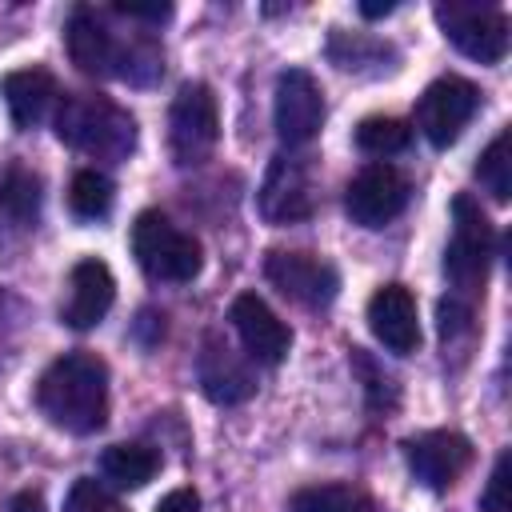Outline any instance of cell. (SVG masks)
Returning a JSON list of instances; mask_svg holds the SVG:
<instances>
[{"label":"cell","instance_id":"cell-1","mask_svg":"<svg viewBox=\"0 0 512 512\" xmlns=\"http://www.w3.org/2000/svg\"><path fill=\"white\" fill-rule=\"evenodd\" d=\"M36 408L60 432H100L108 420V364L92 352L56 356L36 380Z\"/></svg>","mask_w":512,"mask_h":512},{"label":"cell","instance_id":"cell-2","mask_svg":"<svg viewBox=\"0 0 512 512\" xmlns=\"http://www.w3.org/2000/svg\"><path fill=\"white\" fill-rule=\"evenodd\" d=\"M56 136L96 160H128L136 148V120L108 96H64L56 112Z\"/></svg>","mask_w":512,"mask_h":512},{"label":"cell","instance_id":"cell-3","mask_svg":"<svg viewBox=\"0 0 512 512\" xmlns=\"http://www.w3.org/2000/svg\"><path fill=\"white\" fill-rule=\"evenodd\" d=\"M492 256H496L492 220L484 216V208L472 196H456L452 200V240L444 248V276L456 288L452 296L472 300L476 292H484Z\"/></svg>","mask_w":512,"mask_h":512},{"label":"cell","instance_id":"cell-4","mask_svg":"<svg viewBox=\"0 0 512 512\" xmlns=\"http://www.w3.org/2000/svg\"><path fill=\"white\" fill-rule=\"evenodd\" d=\"M132 256L144 276L164 284H188L200 276L204 248L192 232L176 228L164 212H140L132 224Z\"/></svg>","mask_w":512,"mask_h":512},{"label":"cell","instance_id":"cell-5","mask_svg":"<svg viewBox=\"0 0 512 512\" xmlns=\"http://www.w3.org/2000/svg\"><path fill=\"white\" fill-rule=\"evenodd\" d=\"M216 140H220L216 92L204 80L180 84V92L172 96V108H168V148H172V160L180 168L204 164L212 156Z\"/></svg>","mask_w":512,"mask_h":512},{"label":"cell","instance_id":"cell-6","mask_svg":"<svg viewBox=\"0 0 512 512\" xmlns=\"http://www.w3.org/2000/svg\"><path fill=\"white\" fill-rule=\"evenodd\" d=\"M436 24L444 36L456 44L476 64H500L508 56V16L496 4H468V0H448L436 4Z\"/></svg>","mask_w":512,"mask_h":512},{"label":"cell","instance_id":"cell-7","mask_svg":"<svg viewBox=\"0 0 512 512\" xmlns=\"http://www.w3.org/2000/svg\"><path fill=\"white\" fill-rule=\"evenodd\" d=\"M480 108V88L464 76H440L432 80L416 100V128L432 148H448L460 140L468 120Z\"/></svg>","mask_w":512,"mask_h":512},{"label":"cell","instance_id":"cell-8","mask_svg":"<svg viewBox=\"0 0 512 512\" xmlns=\"http://www.w3.org/2000/svg\"><path fill=\"white\" fill-rule=\"evenodd\" d=\"M260 216L268 224H300L316 212V176L308 156L280 152L272 156L264 184H260Z\"/></svg>","mask_w":512,"mask_h":512},{"label":"cell","instance_id":"cell-9","mask_svg":"<svg viewBox=\"0 0 512 512\" xmlns=\"http://www.w3.org/2000/svg\"><path fill=\"white\" fill-rule=\"evenodd\" d=\"M272 124L288 148H304L324 124V88L308 68H284L276 76Z\"/></svg>","mask_w":512,"mask_h":512},{"label":"cell","instance_id":"cell-10","mask_svg":"<svg viewBox=\"0 0 512 512\" xmlns=\"http://www.w3.org/2000/svg\"><path fill=\"white\" fill-rule=\"evenodd\" d=\"M408 196H412V188H408L400 168L368 164L352 176V184L344 192V212L360 228H384L408 208Z\"/></svg>","mask_w":512,"mask_h":512},{"label":"cell","instance_id":"cell-11","mask_svg":"<svg viewBox=\"0 0 512 512\" xmlns=\"http://www.w3.org/2000/svg\"><path fill=\"white\" fill-rule=\"evenodd\" d=\"M264 276L272 288H280L288 300L304 304V308H324L336 300L340 292V272L336 264L312 256V252H288V248H272L264 256Z\"/></svg>","mask_w":512,"mask_h":512},{"label":"cell","instance_id":"cell-12","mask_svg":"<svg viewBox=\"0 0 512 512\" xmlns=\"http://www.w3.org/2000/svg\"><path fill=\"white\" fill-rule=\"evenodd\" d=\"M404 460L412 468V476L432 488V492H444L452 488L468 464H472V440L464 432H452V428H432V432H420L404 444Z\"/></svg>","mask_w":512,"mask_h":512},{"label":"cell","instance_id":"cell-13","mask_svg":"<svg viewBox=\"0 0 512 512\" xmlns=\"http://www.w3.org/2000/svg\"><path fill=\"white\" fill-rule=\"evenodd\" d=\"M228 320L244 344V356L256 364H280L292 348V328L264 304L256 292H240L228 308Z\"/></svg>","mask_w":512,"mask_h":512},{"label":"cell","instance_id":"cell-14","mask_svg":"<svg viewBox=\"0 0 512 512\" xmlns=\"http://www.w3.org/2000/svg\"><path fill=\"white\" fill-rule=\"evenodd\" d=\"M116 300V280H112V268L96 256H84L72 264L68 272V288H64V304H60V320L76 332L84 328H96L108 308Z\"/></svg>","mask_w":512,"mask_h":512},{"label":"cell","instance_id":"cell-15","mask_svg":"<svg viewBox=\"0 0 512 512\" xmlns=\"http://www.w3.org/2000/svg\"><path fill=\"white\" fill-rule=\"evenodd\" d=\"M196 372H200V388L212 404H244L252 392H256V372L252 364L224 340V336H204V348H200V360H196Z\"/></svg>","mask_w":512,"mask_h":512},{"label":"cell","instance_id":"cell-16","mask_svg":"<svg viewBox=\"0 0 512 512\" xmlns=\"http://www.w3.org/2000/svg\"><path fill=\"white\" fill-rule=\"evenodd\" d=\"M368 328L372 336L396 352L408 356L420 348V316H416V296L404 284H380L368 300Z\"/></svg>","mask_w":512,"mask_h":512},{"label":"cell","instance_id":"cell-17","mask_svg":"<svg viewBox=\"0 0 512 512\" xmlns=\"http://www.w3.org/2000/svg\"><path fill=\"white\" fill-rule=\"evenodd\" d=\"M64 44H68L72 64L84 76H96V80L116 76V68H120V44L112 40V32L104 28V20L92 8H72L68 28H64Z\"/></svg>","mask_w":512,"mask_h":512},{"label":"cell","instance_id":"cell-18","mask_svg":"<svg viewBox=\"0 0 512 512\" xmlns=\"http://www.w3.org/2000/svg\"><path fill=\"white\" fill-rule=\"evenodd\" d=\"M0 96L8 104L12 124L20 132H28L48 116V108L56 100V76L48 68H16L0 80Z\"/></svg>","mask_w":512,"mask_h":512},{"label":"cell","instance_id":"cell-19","mask_svg":"<svg viewBox=\"0 0 512 512\" xmlns=\"http://www.w3.org/2000/svg\"><path fill=\"white\" fill-rule=\"evenodd\" d=\"M328 60L340 72H356V76H388L396 72L400 52L380 40V36H364V32H332L328 36Z\"/></svg>","mask_w":512,"mask_h":512},{"label":"cell","instance_id":"cell-20","mask_svg":"<svg viewBox=\"0 0 512 512\" xmlns=\"http://www.w3.org/2000/svg\"><path fill=\"white\" fill-rule=\"evenodd\" d=\"M160 472V452L152 444L128 440V444H108L100 456V476L116 488H144Z\"/></svg>","mask_w":512,"mask_h":512},{"label":"cell","instance_id":"cell-21","mask_svg":"<svg viewBox=\"0 0 512 512\" xmlns=\"http://www.w3.org/2000/svg\"><path fill=\"white\" fill-rule=\"evenodd\" d=\"M40 204H44V188H40V176L28 172V168H8L0 176V220L12 224V228H36L40 220Z\"/></svg>","mask_w":512,"mask_h":512},{"label":"cell","instance_id":"cell-22","mask_svg":"<svg viewBox=\"0 0 512 512\" xmlns=\"http://www.w3.org/2000/svg\"><path fill=\"white\" fill-rule=\"evenodd\" d=\"M476 180L496 204H508V196H512V128H500L492 136V144L480 152Z\"/></svg>","mask_w":512,"mask_h":512},{"label":"cell","instance_id":"cell-23","mask_svg":"<svg viewBox=\"0 0 512 512\" xmlns=\"http://www.w3.org/2000/svg\"><path fill=\"white\" fill-rule=\"evenodd\" d=\"M348 364H352L356 380L364 384V400H368L372 412H392V408L400 404V384H396V376H392L368 348H352V352H348Z\"/></svg>","mask_w":512,"mask_h":512},{"label":"cell","instance_id":"cell-24","mask_svg":"<svg viewBox=\"0 0 512 512\" xmlns=\"http://www.w3.org/2000/svg\"><path fill=\"white\" fill-rule=\"evenodd\" d=\"M112 196H116L112 180L96 168H80L68 184V204L80 220H104L112 212Z\"/></svg>","mask_w":512,"mask_h":512},{"label":"cell","instance_id":"cell-25","mask_svg":"<svg viewBox=\"0 0 512 512\" xmlns=\"http://www.w3.org/2000/svg\"><path fill=\"white\" fill-rule=\"evenodd\" d=\"M292 512H376L372 500L348 484H312L292 496Z\"/></svg>","mask_w":512,"mask_h":512},{"label":"cell","instance_id":"cell-26","mask_svg":"<svg viewBox=\"0 0 512 512\" xmlns=\"http://www.w3.org/2000/svg\"><path fill=\"white\" fill-rule=\"evenodd\" d=\"M412 144V128L396 116H368L356 124V148L368 156H396Z\"/></svg>","mask_w":512,"mask_h":512},{"label":"cell","instance_id":"cell-27","mask_svg":"<svg viewBox=\"0 0 512 512\" xmlns=\"http://www.w3.org/2000/svg\"><path fill=\"white\" fill-rule=\"evenodd\" d=\"M160 72H164V52L148 36H140L132 44H120V68H116L120 80H128L136 88H148V84H156Z\"/></svg>","mask_w":512,"mask_h":512},{"label":"cell","instance_id":"cell-28","mask_svg":"<svg viewBox=\"0 0 512 512\" xmlns=\"http://www.w3.org/2000/svg\"><path fill=\"white\" fill-rule=\"evenodd\" d=\"M64 512H120V500L100 480L80 476L64 496Z\"/></svg>","mask_w":512,"mask_h":512},{"label":"cell","instance_id":"cell-29","mask_svg":"<svg viewBox=\"0 0 512 512\" xmlns=\"http://www.w3.org/2000/svg\"><path fill=\"white\" fill-rule=\"evenodd\" d=\"M436 324H440V340H444V344H456L460 336L472 332V300L448 292V296L436 304Z\"/></svg>","mask_w":512,"mask_h":512},{"label":"cell","instance_id":"cell-30","mask_svg":"<svg viewBox=\"0 0 512 512\" xmlns=\"http://www.w3.org/2000/svg\"><path fill=\"white\" fill-rule=\"evenodd\" d=\"M508 472H512V452H500L496 464H492L488 488H484V496H480V508H484V512H512V500H508Z\"/></svg>","mask_w":512,"mask_h":512},{"label":"cell","instance_id":"cell-31","mask_svg":"<svg viewBox=\"0 0 512 512\" xmlns=\"http://www.w3.org/2000/svg\"><path fill=\"white\" fill-rule=\"evenodd\" d=\"M20 324H24V308L12 292L0 288V364L16 352V340H20Z\"/></svg>","mask_w":512,"mask_h":512},{"label":"cell","instance_id":"cell-32","mask_svg":"<svg viewBox=\"0 0 512 512\" xmlns=\"http://www.w3.org/2000/svg\"><path fill=\"white\" fill-rule=\"evenodd\" d=\"M156 512H200V492L196 488H172L168 496H160Z\"/></svg>","mask_w":512,"mask_h":512},{"label":"cell","instance_id":"cell-33","mask_svg":"<svg viewBox=\"0 0 512 512\" xmlns=\"http://www.w3.org/2000/svg\"><path fill=\"white\" fill-rule=\"evenodd\" d=\"M120 16L128 20H148V24H164L172 16V4H116Z\"/></svg>","mask_w":512,"mask_h":512},{"label":"cell","instance_id":"cell-34","mask_svg":"<svg viewBox=\"0 0 512 512\" xmlns=\"http://www.w3.org/2000/svg\"><path fill=\"white\" fill-rule=\"evenodd\" d=\"M8 512H44V496L36 488H24L8 500Z\"/></svg>","mask_w":512,"mask_h":512},{"label":"cell","instance_id":"cell-35","mask_svg":"<svg viewBox=\"0 0 512 512\" xmlns=\"http://www.w3.org/2000/svg\"><path fill=\"white\" fill-rule=\"evenodd\" d=\"M388 12H396V0H360V16H368V20H380Z\"/></svg>","mask_w":512,"mask_h":512}]
</instances>
